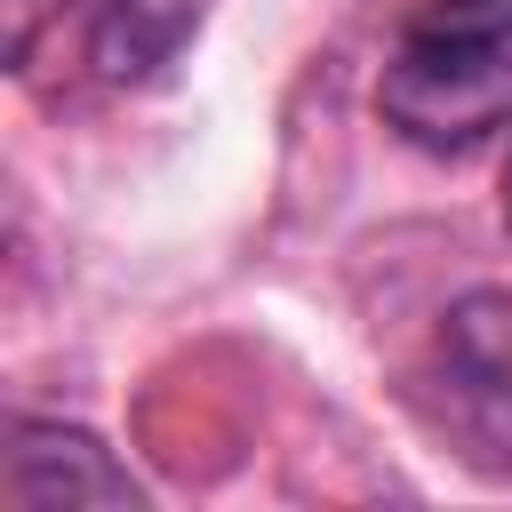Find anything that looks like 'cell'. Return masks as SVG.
Here are the masks:
<instances>
[{
    "instance_id": "cell-1",
    "label": "cell",
    "mask_w": 512,
    "mask_h": 512,
    "mask_svg": "<svg viewBox=\"0 0 512 512\" xmlns=\"http://www.w3.org/2000/svg\"><path fill=\"white\" fill-rule=\"evenodd\" d=\"M376 112L432 160L480 152L512 120V0H416L384 48Z\"/></svg>"
},
{
    "instance_id": "cell-2",
    "label": "cell",
    "mask_w": 512,
    "mask_h": 512,
    "mask_svg": "<svg viewBox=\"0 0 512 512\" xmlns=\"http://www.w3.org/2000/svg\"><path fill=\"white\" fill-rule=\"evenodd\" d=\"M440 408L464 456L512 480V288H472L440 312Z\"/></svg>"
},
{
    "instance_id": "cell-3",
    "label": "cell",
    "mask_w": 512,
    "mask_h": 512,
    "mask_svg": "<svg viewBox=\"0 0 512 512\" xmlns=\"http://www.w3.org/2000/svg\"><path fill=\"white\" fill-rule=\"evenodd\" d=\"M8 504L24 512H80V504H144V480L80 424H56V416H24L16 440H8V472H0Z\"/></svg>"
},
{
    "instance_id": "cell-4",
    "label": "cell",
    "mask_w": 512,
    "mask_h": 512,
    "mask_svg": "<svg viewBox=\"0 0 512 512\" xmlns=\"http://www.w3.org/2000/svg\"><path fill=\"white\" fill-rule=\"evenodd\" d=\"M80 8H88V56L104 80H136L168 64V48L200 16V0H80Z\"/></svg>"
},
{
    "instance_id": "cell-5",
    "label": "cell",
    "mask_w": 512,
    "mask_h": 512,
    "mask_svg": "<svg viewBox=\"0 0 512 512\" xmlns=\"http://www.w3.org/2000/svg\"><path fill=\"white\" fill-rule=\"evenodd\" d=\"M504 224H512V152H504Z\"/></svg>"
}]
</instances>
